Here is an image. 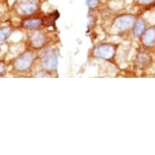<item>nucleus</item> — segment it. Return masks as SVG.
Here are the masks:
<instances>
[{
	"instance_id": "14",
	"label": "nucleus",
	"mask_w": 155,
	"mask_h": 155,
	"mask_svg": "<svg viewBox=\"0 0 155 155\" xmlns=\"http://www.w3.org/2000/svg\"><path fill=\"white\" fill-rule=\"evenodd\" d=\"M8 70V65L5 60L0 59V77H3L7 73Z\"/></svg>"
},
{
	"instance_id": "9",
	"label": "nucleus",
	"mask_w": 155,
	"mask_h": 155,
	"mask_svg": "<svg viewBox=\"0 0 155 155\" xmlns=\"http://www.w3.org/2000/svg\"><path fill=\"white\" fill-rule=\"evenodd\" d=\"M139 39L144 49L153 48L155 46V25L147 27Z\"/></svg>"
},
{
	"instance_id": "3",
	"label": "nucleus",
	"mask_w": 155,
	"mask_h": 155,
	"mask_svg": "<svg viewBox=\"0 0 155 155\" xmlns=\"http://www.w3.org/2000/svg\"><path fill=\"white\" fill-rule=\"evenodd\" d=\"M52 33L46 30V28L28 31L25 41L26 48H29L38 52L47 46H52Z\"/></svg>"
},
{
	"instance_id": "7",
	"label": "nucleus",
	"mask_w": 155,
	"mask_h": 155,
	"mask_svg": "<svg viewBox=\"0 0 155 155\" xmlns=\"http://www.w3.org/2000/svg\"><path fill=\"white\" fill-rule=\"evenodd\" d=\"M21 28L28 31H33L36 29L46 28L45 23V15H39V13L37 15H30L27 17L22 18L21 21Z\"/></svg>"
},
{
	"instance_id": "5",
	"label": "nucleus",
	"mask_w": 155,
	"mask_h": 155,
	"mask_svg": "<svg viewBox=\"0 0 155 155\" xmlns=\"http://www.w3.org/2000/svg\"><path fill=\"white\" fill-rule=\"evenodd\" d=\"M41 8V0H15L13 3L14 12L21 18L37 15Z\"/></svg>"
},
{
	"instance_id": "12",
	"label": "nucleus",
	"mask_w": 155,
	"mask_h": 155,
	"mask_svg": "<svg viewBox=\"0 0 155 155\" xmlns=\"http://www.w3.org/2000/svg\"><path fill=\"white\" fill-rule=\"evenodd\" d=\"M85 3L89 10L95 11L100 8V6L102 4V0H86Z\"/></svg>"
},
{
	"instance_id": "13",
	"label": "nucleus",
	"mask_w": 155,
	"mask_h": 155,
	"mask_svg": "<svg viewBox=\"0 0 155 155\" xmlns=\"http://www.w3.org/2000/svg\"><path fill=\"white\" fill-rule=\"evenodd\" d=\"M137 6L139 7H149L155 3V0H133Z\"/></svg>"
},
{
	"instance_id": "1",
	"label": "nucleus",
	"mask_w": 155,
	"mask_h": 155,
	"mask_svg": "<svg viewBox=\"0 0 155 155\" xmlns=\"http://www.w3.org/2000/svg\"><path fill=\"white\" fill-rule=\"evenodd\" d=\"M38 52L26 48L11 62L12 73L17 76H28L37 66Z\"/></svg>"
},
{
	"instance_id": "10",
	"label": "nucleus",
	"mask_w": 155,
	"mask_h": 155,
	"mask_svg": "<svg viewBox=\"0 0 155 155\" xmlns=\"http://www.w3.org/2000/svg\"><path fill=\"white\" fill-rule=\"evenodd\" d=\"M146 28H147L146 21L142 17H137V19L135 21L133 24V26L131 29V33L135 38H140Z\"/></svg>"
},
{
	"instance_id": "4",
	"label": "nucleus",
	"mask_w": 155,
	"mask_h": 155,
	"mask_svg": "<svg viewBox=\"0 0 155 155\" xmlns=\"http://www.w3.org/2000/svg\"><path fill=\"white\" fill-rule=\"evenodd\" d=\"M119 44L102 41L94 45L89 52V58L113 63L117 55Z\"/></svg>"
},
{
	"instance_id": "8",
	"label": "nucleus",
	"mask_w": 155,
	"mask_h": 155,
	"mask_svg": "<svg viewBox=\"0 0 155 155\" xmlns=\"http://www.w3.org/2000/svg\"><path fill=\"white\" fill-rule=\"evenodd\" d=\"M135 66L140 70H145L150 68L153 64V57L145 49L140 50L136 54L134 60Z\"/></svg>"
},
{
	"instance_id": "6",
	"label": "nucleus",
	"mask_w": 155,
	"mask_h": 155,
	"mask_svg": "<svg viewBox=\"0 0 155 155\" xmlns=\"http://www.w3.org/2000/svg\"><path fill=\"white\" fill-rule=\"evenodd\" d=\"M137 16L132 13H121L112 20L111 27L117 34L123 35L132 29Z\"/></svg>"
},
{
	"instance_id": "11",
	"label": "nucleus",
	"mask_w": 155,
	"mask_h": 155,
	"mask_svg": "<svg viewBox=\"0 0 155 155\" xmlns=\"http://www.w3.org/2000/svg\"><path fill=\"white\" fill-rule=\"evenodd\" d=\"M14 32V29L12 26L5 25L0 27V44L5 42L8 38H10Z\"/></svg>"
},
{
	"instance_id": "2",
	"label": "nucleus",
	"mask_w": 155,
	"mask_h": 155,
	"mask_svg": "<svg viewBox=\"0 0 155 155\" xmlns=\"http://www.w3.org/2000/svg\"><path fill=\"white\" fill-rule=\"evenodd\" d=\"M59 56V49L54 46H47L38 52L37 66L39 70L49 74L51 77H57Z\"/></svg>"
}]
</instances>
